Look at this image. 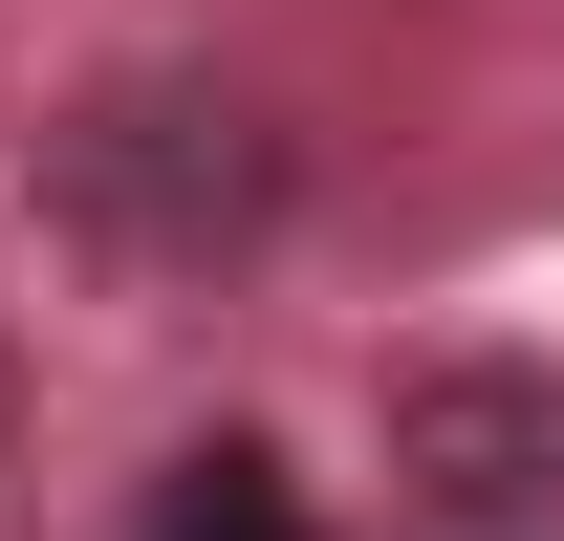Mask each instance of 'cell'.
<instances>
[{"label": "cell", "mask_w": 564, "mask_h": 541, "mask_svg": "<svg viewBox=\"0 0 564 541\" xmlns=\"http://www.w3.org/2000/svg\"><path fill=\"white\" fill-rule=\"evenodd\" d=\"M22 196L66 217L109 281H217V261H261L282 239V131H261V87H196V66H109L44 131V174Z\"/></svg>", "instance_id": "6da1fadb"}, {"label": "cell", "mask_w": 564, "mask_h": 541, "mask_svg": "<svg viewBox=\"0 0 564 541\" xmlns=\"http://www.w3.org/2000/svg\"><path fill=\"white\" fill-rule=\"evenodd\" d=\"M391 498L434 541H564V368L543 346H434L391 368Z\"/></svg>", "instance_id": "7a4b0ae2"}, {"label": "cell", "mask_w": 564, "mask_h": 541, "mask_svg": "<svg viewBox=\"0 0 564 541\" xmlns=\"http://www.w3.org/2000/svg\"><path fill=\"white\" fill-rule=\"evenodd\" d=\"M152 541H304V498H282L261 433H196V455L152 476Z\"/></svg>", "instance_id": "3957f363"}, {"label": "cell", "mask_w": 564, "mask_h": 541, "mask_svg": "<svg viewBox=\"0 0 564 541\" xmlns=\"http://www.w3.org/2000/svg\"><path fill=\"white\" fill-rule=\"evenodd\" d=\"M0 433H22V346H0Z\"/></svg>", "instance_id": "277c9868"}]
</instances>
